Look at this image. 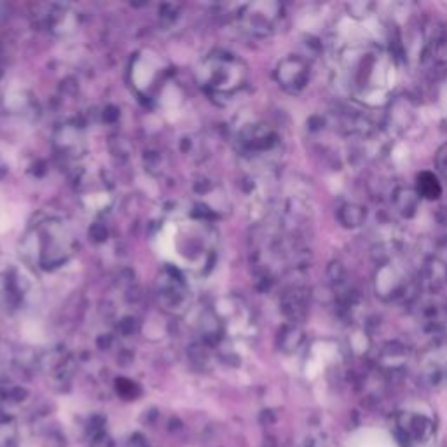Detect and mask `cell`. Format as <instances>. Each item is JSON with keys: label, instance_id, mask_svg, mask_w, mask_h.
Masks as SVG:
<instances>
[{"label": "cell", "instance_id": "obj_1", "mask_svg": "<svg viewBox=\"0 0 447 447\" xmlns=\"http://www.w3.org/2000/svg\"><path fill=\"white\" fill-rule=\"evenodd\" d=\"M348 89L358 102L367 105H383L395 84V62L390 53L376 46L349 53L346 56Z\"/></svg>", "mask_w": 447, "mask_h": 447}, {"label": "cell", "instance_id": "obj_2", "mask_svg": "<svg viewBox=\"0 0 447 447\" xmlns=\"http://www.w3.org/2000/svg\"><path fill=\"white\" fill-rule=\"evenodd\" d=\"M309 77H311L309 63L301 56H289L280 63L276 70L280 86L293 95L304 91L306 86L309 84Z\"/></svg>", "mask_w": 447, "mask_h": 447}, {"label": "cell", "instance_id": "obj_3", "mask_svg": "<svg viewBox=\"0 0 447 447\" xmlns=\"http://www.w3.org/2000/svg\"><path fill=\"white\" fill-rule=\"evenodd\" d=\"M407 290V278L393 264H385L376 273V292L385 301L402 297Z\"/></svg>", "mask_w": 447, "mask_h": 447}, {"label": "cell", "instance_id": "obj_4", "mask_svg": "<svg viewBox=\"0 0 447 447\" xmlns=\"http://www.w3.org/2000/svg\"><path fill=\"white\" fill-rule=\"evenodd\" d=\"M425 278L432 289H440L447 282V239L437 245L435 252L426 262Z\"/></svg>", "mask_w": 447, "mask_h": 447}, {"label": "cell", "instance_id": "obj_5", "mask_svg": "<svg viewBox=\"0 0 447 447\" xmlns=\"http://www.w3.org/2000/svg\"><path fill=\"white\" fill-rule=\"evenodd\" d=\"M392 201L400 215L405 217V219H411V217H414L416 212H418L421 198H419V194L416 192V189L396 188L395 191L392 192Z\"/></svg>", "mask_w": 447, "mask_h": 447}, {"label": "cell", "instance_id": "obj_6", "mask_svg": "<svg viewBox=\"0 0 447 447\" xmlns=\"http://www.w3.org/2000/svg\"><path fill=\"white\" fill-rule=\"evenodd\" d=\"M416 192L421 199H439L442 196V183L433 172H421L416 176Z\"/></svg>", "mask_w": 447, "mask_h": 447}, {"label": "cell", "instance_id": "obj_7", "mask_svg": "<svg viewBox=\"0 0 447 447\" xmlns=\"http://www.w3.org/2000/svg\"><path fill=\"white\" fill-rule=\"evenodd\" d=\"M367 219V212L363 206L356 203H343L338 208V220L348 229L360 228Z\"/></svg>", "mask_w": 447, "mask_h": 447}, {"label": "cell", "instance_id": "obj_8", "mask_svg": "<svg viewBox=\"0 0 447 447\" xmlns=\"http://www.w3.org/2000/svg\"><path fill=\"white\" fill-rule=\"evenodd\" d=\"M372 9H374V4H370V2H353V4H348L349 16H353L356 19H365L372 12Z\"/></svg>", "mask_w": 447, "mask_h": 447}, {"label": "cell", "instance_id": "obj_9", "mask_svg": "<svg viewBox=\"0 0 447 447\" xmlns=\"http://www.w3.org/2000/svg\"><path fill=\"white\" fill-rule=\"evenodd\" d=\"M435 166L439 170V173L447 179V143H444L442 147H439V151L435 154Z\"/></svg>", "mask_w": 447, "mask_h": 447}, {"label": "cell", "instance_id": "obj_10", "mask_svg": "<svg viewBox=\"0 0 447 447\" xmlns=\"http://www.w3.org/2000/svg\"><path fill=\"white\" fill-rule=\"evenodd\" d=\"M372 447H383V444H381V442H376L374 446H372Z\"/></svg>", "mask_w": 447, "mask_h": 447}]
</instances>
